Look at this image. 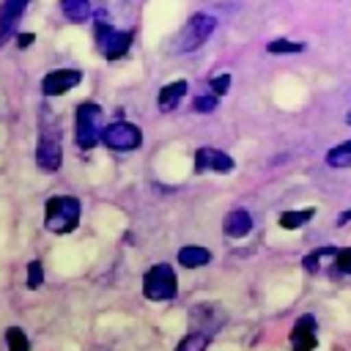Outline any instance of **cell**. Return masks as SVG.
Listing matches in <instances>:
<instances>
[{
    "instance_id": "cell-7",
    "label": "cell",
    "mask_w": 351,
    "mask_h": 351,
    "mask_svg": "<svg viewBox=\"0 0 351 351\" xmlns=\"http://www.w3.org/2000/svg\"><path fill=\"white\" fill-rule=\"evenodd\" d=\"M225 321H228V315H225L222 304H217V302H200V304H192V310H189V332L214 337V335H219Z\"/></svg>"
},
{
    "instance_id": "cell-12",
    "label": "cell",
    "mask_w": 351,
    "mask_h": 351,
    "mask_svg": "<svg viewBox=\"0 0 351 351\" xmlns=\"http://www.w3.org/2000/svg\"><path fill=\"white\" fill-rule=\"evenodd\" d=\"M30 0H3L0 3V47L16 33L19 19L25 16Z\"/></svg>"
},
{
    "instance_id": "cell-26",
    "label": "cell",
    "mask_w": 351,
    "mask_h": 351,
    "mask_svg": "<svg viewBox=\"0 0 351 351\" xmlns=\"http://www.w3.org/2000/svg\"><path fill=\"white\" fill-rule=\"evenodd\" d=\"M230 82H233V80H230V74H217V77H211V80H208V88H211V93H214V96H219V99H222V96L230 90Z\"/></svg>"
},
{
    "instance_id": "cell-20",
    "label": "cell",
    "mask_w": 351,
    "mask_h": 351,
    "mask_svg": "<svg viewBox=\"0 0 351 351\" xmlns=\"http://www.w3.org/2000/svg\"><path fill=\"white\" fill-rule=\"evenodd\" d=\"M208 343H211V337H208V335L186 332V335L176 343V348H173V351H206V348H208Z\"/></svg>"
},
{
    "instance_id": "cell-22",
    "label": "cell",
    "mask_w": 351,
    "mask_h": 351,
    "mask_svg": "<svg viewBox=\"0 0 351 351\" xmlns=\"http://www.w3.org/2000/svg\"><path fill=\"white\" fill-rule=\"evenodd\" d=\"M5 351H30V340L22 326H8L5 329Z\"/></svg>"
},
{
    "instance_id": "cell-24",
    "label": "cell",
    "mask_w": 351,
    "mask_h": 351,
    "mask_svg": "<svg viewBox=\"0 0 351 351\" xmlns=\"http://www.w3.org/2000/svg\"><path fill=\"white\" fill-rule=\"evenodd\" d=\"M25 285H27L30 291H36V288H41V285H44V266H41V261H30V263H27Z\"/></svg>"
},
{
    "instance_id": "cell-5",
    "label": "cell",
    "mask_w": 351,
    "mask_h": 351,
    "mask_svg": "<svg viewBox=\"0 0 351 351\" xmlns=\"http://www.w3.org/2000/svg\"><path fill=\"white\" fill-rule=\"evenodd\" d=\"M214 27H217V19H214L211 14H192V16L184 22V27L176 33V38H173V52L184 55V52L200 49V47L211 38Z\"/></svg>"
},
{
    "instance_id": "cell-2",
    "label": "cell",
    "mask_w": 351,
    "mask_h": 351,
    "mask_svg": "<svg viewBox=\"0 0 351 351\" xmlns=\"http://www.w3.org/2000/svg\"><path fill=\"white\" fill-rule=\"evenodd\" d=\"M143 296L148 302H170L178 296V274L176 266L167 261L154 263L145 274H143Z\"/></svg>"
},
{
    "instance_id": "cell-27",
    "label": "cell",
    "mask_w": 351,
    "mask_h": 351,
    "mask_svg": "<svg viewBox=\"0 0 351 351\" xmlns=\"http://www.w3.org/2000/svg\"><path fill=\"white\" fill-rule=\"evenodd\" d=\"M33 41H36L33 33H19V36H16V47H19V49H27Z\"/></svg>"
},
{
    "instance_id": "cell-18",
    "label": "cell",
    "mask_w": 351,
    "mask_h": 351,
    "mask_svg": "<svg viewBox=\"0 0 351 351\" xmlns=\"http://www.w3.org/2000/svg\"><path fill=\"white\" fill-rule=\"evenodd\" d=\"M60 11L69 22H88L90 19V0H60Z\"/></svg>"
},
{
    "instance_id": "cell-19",
    "label": "cell",
    "mask_w": 351,
    "mask_h": 351,
    "mask_svg": "<svg viewBox=\"0 0 351 351\" xmlns=\"http://www.w3.org/2000/svg\"><path fill=\"white\" fill-rule=\"evenodd\" d=\"M326 165H329V167H337V170L351 167V140L337 143L335 148H329V151H326Z\"/></svg>"
},
{
    "instance_id": "cell-1",
    "label": "cell",
    "mask_w": 351,
    "mask_h": 351,
    "mask_svg": "<svg viewBox=\"0 0 351 351\" xmlns=\"http://www.w3.org/2000/svg\"><path fill=\"white\" fill-rule=\"evenodd\" d=\"M82 217V206L74 195H52L44 203V228L55 236H66L77 230Z\"/></svg>"
},
{
    "instance_id": "cell-16",
    "label": "cell",
    "mask_w": 351,
    "mask_h": 351,
    "mask_svg": "<svg viewBox=\"0 0 351 351\" xmlns=\"http://www.w3.org/2000/svg\"><path fill=\"white\" fill-rule=\"evenodd\" d=\"M313 217H315V208H313V206H307V208H288V211L280 214L277 225H280L282 230H299V228L310 225Z\"/></svg>"
},
{
    "instance_id": "cell-8",
    "label": "cell",
    "mask_w": 351,
    "mask_h": 351,
    "mask_svg": "<svg viewBox=\"0 0 351 351\" xmlns=\"http://www.w3.org/2000/svg\"><path fill=\"white\" fill-rule=\"evenodd\" d=\"M36 165L47 173L60 170L63 165V145L58 137V129H41L38 143H36Z\"/></svg>"
},
{
    "instance_id": "cell-29",
    "label": "cell",
    "mask_w": 351,
    "mask_h": 351,
    "mask_svg": "<svg viewBox=\"0 0 351 351\" xmlns=\"http://www.w3.org/2000/svg\"><path fill=\"white\" fill-rule=\"evenodd\" d=\"M346 123H348V126H351V112H348V115H346Z\"/></svg>"
},
{
    "instance_id": "cell-21",
    "label": "cell",
    "mask_w": 351,
    "mask_h": 351,
    "mask_svg": "<svg viewBox=\"0 0 351 351\" xmlns=\"http://www.w3.org/2000/svg\"><path fill=\"white\" fill-rule=\"evenodd\" d=\"M266 52H269V55H296V52H304V41L274 38V41L266 44Z\"/></svg>"
},
{
    "instance_id": "cell-28",
    "label": "cell",
    "mask_w": 351,
    "mask_h": 351,
    "mask_svg": "<svg viewBox=\"0 0 351 351\" xmlns=\"http://www.w3.org/2000/svg\"><path fill=\"white\" fill-rule=\"evenodd\" d=\"M348 222H351V208H346V211L337 214V228H343V225H348Z\"/></svg>"
},
{
    "instance_id": "cell-13",
    "label": "cell",
    "mask_w": 351,
    "mask_h": 351,
    "mask_svg": "<svg viewBox=\"0 0 351 351\" xmlns=\"http://www.w3.org/2000/svg\"><path fill=\"white\" fill-rule=\"evenodd\" d=\"M186 90H189V82H186V80H173V82L162 85L159 93H156V107H159V112H173V110L181 104V99L186 96Z\"/></svg>"
},
{
    "instance_id": "cell-23",
    "label": "cell",
    "mask_w": 351,
    "mask_h": 351,
    "mask_svg": "<svg viewBox=\"0 0 351 351\" xmlns=\"http://www.w3.org/2000/svg\"><path fill=\"white\" fill-rule=\"evenodd\" d=\"M217 107H219V96H214L211 90H208V93H200V96H195V99H192V112L211 115Z\"/></svg>"
},
{
    "instance_id": "cell-14",
    "label": "cell",
    "mask_w": 351,
    "mask_h": 351,
    "mask_svg": "<svg viewBox=\"0 0 351 351\" xmlns=\"http://www.w3.org/2000/svg\"><path fill=\"white\" fill-rule=\"evenodd\" d=\"M250 230H252V214L247 208H233L225 214L222 233L228 239H244V236H250Z\"/></svg>"
},
{
    "instance_id": "cell-11",
    "label": "cell",
    "mask_w": 351,
    "mask_h": 351,
    "mask_svg": "<svg viewBox=\"0 0 351 351\" xmlns=\"http://www.w3.org/2000/svg\"><path fill=\"white\" fill-rule=\"evenodd\" d=\"M82 82V71L80 69H52L49 74H44L41 80V93L44 96H66L71 88H77Z\"/></svg>"
},
{
    "instance_id": "cell-4",
    "label": "cell",
    "mask_w": 351,
    "mask_h": 351,
    "mask_svg": "<svg viewBox=\"0 0 351 351\" xmlns=\"http://www.w3.org/2000/svg\"><path fill=\"white\" fill-rule=\"evenodd\" d=\"M74 143L82 151H90L101 143V107L96 101H82L74 110Z\"/></svg>"
},
{
    "instance_id": "cell-15",
    "label": "cell",
    "mask_w": 351,
    "mask_h": 351,
    "mask_svg": "<svg viewBox=\"0 0 351 351\" xmlns=\"http://www.w3.org/2000/svg\"><path fill=\"white\" fill-rule=\"evenodd\" d=\"M176 261H178V266H184V269H203V266L211 263V250H206V247H200V244H184V247L178 250Z\"/></svg>"
},
{
    "instance_id": "cell-10",
    "label": "cell",
    "mask_w": 351,
    "mask_h": 351,
    "mask_svg": "<svg viewBox=\"0 0 351 351\" xmlns=\"http://www.w3.org/2000/svg\"><path fill=\"white\" fill-rule=\"evenodd\" d=\"M236 170V162L230 154L219 151V148H211V145H200L195 151V173H233Z\"/></svg>"
},
{
    "instance_id": "cell-3",
    "label": "cell",
    "mask_w": 351,
    "mask_h": 351,
    "mask_svg": "<svg viewBox=\"0 0 351 351\" xmlns=\"http://www.w3.org/2000/svg\"><path fill=\"white\" fill-rule=\"evenodd\" d=\"M93 38H96V47L99 52L107 58V60H121L129 55L132 49V41H134V33L132 30H118L112 22H107L104 16H96L93 22Z\"/></svg>"
},
{
    "instance_id": "cell-17",
    "label": "cell",
    "mask_w": 351,
    "mask_h": 351,
    "mask_svg": "<svg viewBox=\"0 0 351 351\" xmlns=\"http://www.w3.org/2000/svg\"><path fill=\"white\" fill-rule=\"evenodd\" d=\"M335 252H337V247H332V244H326V247H315V250H310L304 258H302V269L304 271H310V274H318L321 271V263L329 258H335Z\"/></svg>"
},
{
    "instance_id": "cell-9",
    "label": "cell",
    "mask_w": 351,
    "mask_h": 351,
    "mask_svg": "<svg viewBox=\"0 0 351 351\" xmlns=\"http://www.w3.org/2000/svg\"><path fill=\"white\" fill-rule=\"evenodd\" d=\"M288 343H291V351H315L318 348V321L313 313H302L291 332H288Z\"/></svg>"
},
{
    "instance_id": "cell-25",
    "label": "cell",
    "mask_w": 351,
    "mask_h": 351,
    "mask_svg": "<svg viewBox=\"0 0 351 351\" xmlns=\"http://www.w3.org/2000/svg\"><path fill=\"white\" fill-rule=\"evenodd\" d=\"M332 269L337 274H351V247H337V252L332 258Z\"/></svg>"
},
{
    "instance_id": "cell-6",
    "label": "cell",
    "mask_w": 351,
    "mask_h": 351,
    "mask_svg": "<svg viewBox=\"0 0 351 351\" xmlns=\"http://www.w3.org/2000/svg\"><path fill=\"white\" fill-rule=\"evenodd\" d=\"M101 143L110 151H137L143 145V129L132 121H112L101 126Z\"/></svg>"
}]
</instances>
